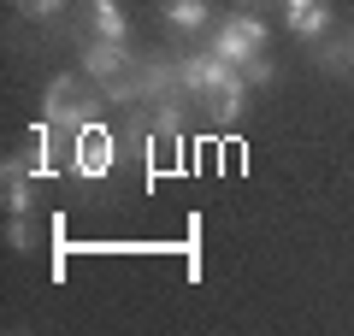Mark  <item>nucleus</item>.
I'll list each match as a JSON object with an SVG mask.
<instances>
[{
	"instance_id": "9d476101",
	"label": "nucleus",
	"mask_w": 354,
	"mask_h": 336,
	"mask_svg": "<svg viewBox=\"0 0 354 336\" xmlns=\"http://www.w3.org/2000/svg\"><path fill=\"white\" fill-rule=\"evenodd\" d=\"M319 65H325V71H342V65H348V53H342V48H325V41H319Z\"/></svg>"
},
{
	"instance_id": "7ed1b4c3",
	"label": "nucleus",
	"mask_w": 354,
	"mask_h": 336,
	"mask_svg": "<svg viewBox=\"0 0 354 336\" xmlns=\"http://www.w3.org/2000/svg\"><path fill=\"white\" fill-rule=\"evenodd\" d=\"M83 71L88 77H118V71H130V41H88L83 48Z\"/></svg>"
},
{
	"instance_id": "f257e3e1",
	"label": "nucleus",
	"mask_w": 354,
	"mask_h": 336,
	"mask_svg": "<svg viewBox=\"0 0 354 336\" xmlns=\"http://www.w3.org/2000/svg\"><path fill=\"white\" fill-rule=\"evenodd\" d=\"M213 53H218V59H230V65L260 59V53H266V24H260L254 12L218 18V24H213Z\"/></svg>"
},
{
	"instance_id": "1a4fd4ad",
	"label": "nucleus",
	"mask_w": 354,
	"mask_h": 336,
	"mask_svg": "<svg viewBox=\"0 0 354 336\" xmlns=\"http://www.w3.org/2000/svg\"><path fill=\"white\" fill-rule=\"evenodd\" d=\"M18 6H24V12H36V18H59L65 0H18Z\"/></svg>"
},
{
	"instance_id": "0eeeda50",
	"label": "nucleus",
	"mask_w": 354,
	"mask_h": 336,
	"mask_svg": "<svg viewBox=\"0 0 354 336\" xmlns=\"http://www.w3.org/2000/svg\"><path fill=\"white\" fill-rule=\"evenodd\" d=\"M113 171V142H83L77 153V177H106Z\"/></svg>"
},
{
	"instance_id": "423d86ee",
	"label": "nucleus",
	"mask_w": 354,
	"mask_h": 336,
	"mask_svg": "<svg viewBox=\"0 0 354 336\" xmlns=\"http://www.w3.org/2000/svg\"><path fill=\"white\" fill-rule=\"evenodd\" d=\"M165 24L171 30H207L213 24V6L207 0H165Z\"/></svg>"
},
{
	"instance_id": "9b49d317",
	"label": "nucleus",
	"mask_w": 354,
	"mask_h": 336,
	"mask_svg": "<svg viewBox=\"0 0 354 336\" xmlns=\"http://www.w3.org/2000/svg\"><path fill=\"white\" fill-rule=\"evenodd\" d=\"M348 65H354V36H348Z\"/></svg>"
},
{
	"instance_id": "6e6552de",
	"label": "nucleus",
	"mask_w": 354,
	"mask_h": 336,
	"mask_svg": "<svg viewBox=\"0 0 354 336\" xmlns=\"http://www.w3.org/2000/svg\"><path fill=\"white\" fill-rule=\"evenodd\" d=\"M242 77H248V83H272L278 71H272V59L260 53V59H248V65H242Z\"/></svg>"
},
{
	"instance_id": "20e7f679",
	"label": "nucleus",
	"mask_w": 354,
	"mask_h": 336,
	"mask_svg": "<svg viewBox=\"0 0 354 336\" xmlns=\"http://www.w3.org/2000/svg\"><path fill=\"white\" fill-rule=\"evenodd\" d=\"M88 36L101 41H130V18L118 0H88Z\"/></svg>"
},
{
	"instance_id": "f03ea898",
	"label": "nucleus",
	"mask_w": 354,
	"mask_h": 336,
	"mask_svg": "<svg viewBox=\"0 0 354 336\" xmlns=\"http://www.w3.org/2000/svg\"><path fill=\"white\" fill-rule=\"evenodd\" d=\"M283 24L301 41H325L330 30V0H283Z\"/></svg>"
},
{
	"instance_id": "39448f33",
	"label": "nucleus",
	"mask_w": 354,
	"mask_h": 336,
	"mask_svg": "<svg viewBox=\"0 0 354 336\" xmlns=\"http://www.w3.org/2000/svg\"><path fill=\"white\" fill-rule=\"evenodd\" d=\"M0 195H6V212H30V165H0Z\"/></svg>"
},
{
	"instance_id": "f8f14e48",
	"label": "nucleus",
	"mask_w": 354,
	"mask_h": 336,
	"mask_svg": "<svg viewBox=\"0 0 354 336\" xmlns=\"http://www.w3.org/2000/svg\"><path fill=\"white\" fill-rule=\"evenodd\" d=\"M278 6H283V0H278Z\"/></svg>"
}]
</instances>
